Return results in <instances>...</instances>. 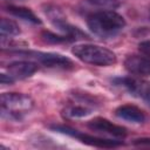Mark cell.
Listing matches in <instances>:
<instances>
[{"instance_id":"obj_8","label":"cell","mask_w":150,"mask_h":150,"mask_svg":"<svg viewBox=\"0 0 150 150\" xmlns=\"http://www.w3.org/2000/svg\"><path fill=\"white\" fill-rule=\"evenodd\" d=\"M125 69L138 77L150 76V59L142 55H129L124 60Z\"/></svg>"},{"instance_id":"obj_10","label":"cell","mask_w":150,"mask_h":150,"mask_svg":"<svg viewBox=\"0 0 150 150\" xmlns=\"http://www.w3.org/2000/svg\"><path fill=\"white\" fill-rule=\"evenodd\" d=\"M115 114L117 117L125 120V121H129V122H132V123H142L145 120L144 112L138 107L132 105V104L120 105L115 110Z\"/></svg>"},{"instance_id":"obj_5","label":"cell","mask_w":150,"mask_h":150,"mask_svg":"<svg viewBox=\"0 0 150 150\" xmlns=\"http://www.w3.org/2000/svg\"><path fill=\"white\" fill-rule=\"evenodd\" d=\"M20 54L28 55L29 57L35 59L39 63H41L45 67L48 68H55V69H73L75 67L74 62L61 54L57 53H46V52H20Z\"/></svg>"},{"instance_id":"obj_7","label":"cell","mask_w":150,"mask_h":150,"mask_svg":"<svg viewBox=\"0 0 150 150\" xmlns=\"http://www.w3.org/2000/svg\"><path fill=\"white\" fill-rule=\"evenodd\" d=\"M87 127L93 131L104 134V135L111 136V137L117 138V139H123L128 135L127 129L124 127L117 125V124H115V123H112L109 120L103 118V117H95V118L90 120L87 123Z\"/></svg>"},{"instance_id":"obj_16","label":"cell","mask_w":150,"mask_h":150,"mask_svg":"<svg viewBox=\"0 0 150 150\" xmlns=\"http://www.w3.org/2000/svg\"><path fill=\"white\" fill-rule=\"evenodd\" d=\"M138 50H139V53L142 55H144V56L150 59V39L141 41L138 43Z\"/></svg>"},{"instance_id":"obj_17","label":"cell","mask_w":150,"mask_h":150,"mask_svg":"<svg viewBox=\"0 0 150 150\" xmlns=\"http://www.w3.org/2000/svg\"><path fill=\"white\" fill-rule=\"evenodd\" d=\"M0 81H1L2 84H12V83H14L15 80H14L9 74H1Z\"/></svg>"},{"instance_id":"obj_14","label":"cell","mask_w":150,"mask_h":150,"mask_svg":"<svg viewBox=\"0 0 150 150\" xmlns=\"http://www.w3.org/2000/svg\"><path fill=\"white\" fill-rule=\"evenodd\" d=\"M42 39L46 42H50V43H60V42H69L71 41L67 35H56L52 32L45 30L42 32Z\"/></svg>"},{"instance_id":"obj_4","label":"cell","mask_w":150,"mask_h":150,"mask_svg":"<svg viewBox=\"0 0 150 150\" xmlns=\"http://www.w3.org/2000/svg\"><path fill=\"white\" fill-rule=\"evenodd\" d=\"M50 129H53L57 132L71 136L74 138H77L82 143L91 145V146H96V148H115V146H118L123 143L122 141H115V139H111V138H103V137H98V136L83 134V132H80L76 129H73V128H70L68 125H63V124L50 125Z\"/></svg>"},{"instance_id":"obj_11","label":"cell","mask_w":150,"mask_h":150,"mask_svg":"<svg viewBox=\"0 0 150 150\" xmlns=\"http://www.w3.org/2000/svg\"><path fill=\"white\" fill-rule=\"evenodd\" d=\"M7 12L9 14H12L13 16L19 18V19H22V20H25L27 22H30V23H34V25H40L41 23V20L34 14V12H32L27 7L9 5L7 7Z\"/></svg>"},{"instance_id":"obj_13","label":"cell","mask_w":150,"mask_h":150,"mask_svg":"<svg viewBox=\"0 0 150 150\" xmlns=\"http://www.w3.org/2000/svg\"><path fill=\"white\" fill-rule=\"evenodd\" d=\"M91 111L90 108H88L87 104L82 105V104H70L69 107H67L64 109V114L66 116L68 117H71V118H76V117H83V116H87L89 115Z\"/></svg>"},{"instance_id":"obj_6","label":"cell","mask_w":150,"mask_h":150,"mask_svg":"<svg viewBox=\"0 0 150 150\" xmlns=\"http://www.w3.org/2000/svg\"><path fill=\"white\" fill-rule=\"evenodd\" d=\"M116 84L124 87L131 95L142 98L148 105H150V82L141 77H118L114 80Z\"/></svg>"},{"instance_id":"obj_18","label":"cell","mask_w":150,"mask_h":150,"mask_svg":"<svg viewBox=\"0 0 150 150\" xmlns=\"http://www.w3.org/2000/svg\"><path fill=\"white\" fill-rule=\"evenodd\" d=\"M134 144L137 146H148L150 148V138H138L134 141Z\"/></svg>"},{"instance_id":"obj_1","label":"cell","mask_w":150,"mask_h":150,"mask_svg":"<svg viewBox=\"0 0 150 150\" xmlns=\"http://www.w3.org/2000/svg\"><path fill=\"white\" fill-rule=\"evenodd\" d=\"M89 30L102 39H108L117 35L124 27V18L112 9H103L90 14L87 19Z\"/></svg>"},{"instance_id":"obj_2","label":"cell","mask_w":150,"mask_h":150,"mask_svg":"<svg viewBox=\"0 0 150 150\" xmlns=\"http://www.w3.org/2000/svg\"><path fill=\"white\" fill-rule=\"evenodd\" d=\"M71 53L82 62L97 66V67H108L116 63V54L102 46L93 43H81L73 47Z\"/></svg>"},{"instance_id":"obj_3","label":"cell","mask_w":150,"mask_h":150,"mask_svg":"<svg viewBox=\"0 0 150 150\" xmlns=\"http://www.w3.org/2000/svg\"><path fill=\"white\" fill-rule=\"evenodd\" d=\"M2 117L12 121H20L34 108L33 98L22 93H5L0 98Z\"/></svg>"},{"instance_id":"obj_9","label":"cell","mask_w":150,"mask_h":150,"mask_svg":"<svg viewBox=\"0 0 150 150\" xmlns=\"http://www.w3.org/2000/svg\"><path fill=\"white\" fill-rule=\"evenodd\" d=\"M39 66L33 61H14L11 62L7 67L8 74L14 80H23L30 77L34 73H36Z\"/></svg>"},{"instance_id":"obj_15","label":"cell","mask_w":150,"mask_h":150,"mask_svg":"<svg viewBox=\"0 0 150 150\" xmlns=\"http://www.w3.org/2000/svg\"><path fill=\"white\" fill-rule=\"evenodd\" d=\"M88 2L105 9H115L121 5V0H88Z\"/></svg>"},{"instance_id":"obj_12","label":"cell","mask_w":150,"mask_h":150,"mask_svg":"<svg viewBox=\"0 0 150 150\" xmlns=\"http://www.w3.org/2000/svg\"><path fill=\"white\" fill-rule=\"evenodd\" d=\"M0 32H1V36H16L20 34V27L19 25L7 18H2L1 19V23H0Z\"/></svg>"}]
</instances>
